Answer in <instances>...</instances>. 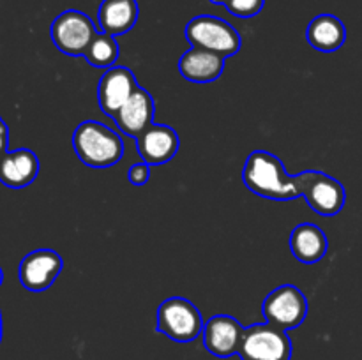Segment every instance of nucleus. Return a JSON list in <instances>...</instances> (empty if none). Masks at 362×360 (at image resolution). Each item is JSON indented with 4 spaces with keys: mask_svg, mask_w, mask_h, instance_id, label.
<instances>
[{
    "mask_svg": "<svg viewBox=\"0 0 362 360\" xmlns=\"http://www.w3.org/2000/svg\"><path fill=\"white\" fill-rule=\"evenodd\" d=\"M243 180L251 193L276 201H290L303 196L306 172L288 175L279 157L267 150H255L247 155Z\"/></svg>",
    "mask_w": 362,
    "mask_h": 360,
    "instance_id": "obj_1",
    "label": "nucleus"
},
{
    "mask_svg": "<svg viewBox=\"0 0 362 360\" xmlns=\"http://www.w3.org/2000/svg\"><path fill=\"white\" fill-rule=\"evenodd\" d=\"M78 159L88 168H112L122 159L124 143L119 134L98 120H85L73 134Z\"/></svg>",
    "mask_w": 362,
    "mask_h": 360,
    "instance_id": "obj_2",
    "label": "nucleus"
},
{
    "mask_svg": "<svg viewBox=\"0 0 362 360\" xmlns=\"http://www.w3.org/2000/svg\"><path fill=\"white\" fill-rule=\"evenodd\" d=\"M186 37L193 48L218 53L223 59L237 55L243 46L240 34L228 21L218 16H209V14L193 18L187 23Z\"/></svg>",
    "mask_w": 362,
    "mask_h": 360,
    "instance_id": "obj_3",
    "label": "nucleus"
},
{
    "mask_svg": "<svg viewBox=\"0 0 362 360\" xmlns=\"http://www.w3.org/2000/svg\"><path fill=\"white\" fill-rule=\"evenodd\" d=\"M204 318L193 302L182 296L166 299L158 309L156 328L175 342H191L204 332Z\"/></svg>",
    "mask_w": 362,
    "mask_h": 360,
    "instance_id": "obj_4",
    "label": "nucleus"
},
{
    "mask_svg": "<svg viewBox=\"0 0 362 360\" xmlns=\"http://www.w3.org/2000/svg\"><path fill=\"white\" fill-rule=\"evenodd\" d=\"M239 356L243 360H290L292 341L286 330L271 323H255L244 328Z\"/></svg>",
    "mask_w": 362,
    "mask_h": 360,
    "instance_id": "obj_5",
    "label": "nucleus"
},
{
    "mask_svg": "<svg viewBox=\"0 0 362 360\" xmlns=\"http://www.w3.org/2000/svg\"><path fill=\"white\" fill-rule=\"evenodd\" d=\"M49 34H52L53 44L64 55L81 56L85 55L98 30H95L94 21L87 14L76 9H69L64 11L53 20Z\"/></svg>",
    "mask_w": 362,
    "mask_h": 360,
    "instance_id": "obj_6",
    "label": "nucleus"
},
{
    "mask_svg": "<svg viewBox=\"0 0 362 360\" xmlns=\"http://www.w3.org/2000/svg\"><path fill=\"white\" fill-rule=\"evenodd\" d=\"M262 314L267 323L292 330L303 325L308 314V300L304 293L293 284H283L272 289L262 304Z\"/></svg>",
    "mask_w": 362,
    "mask_h": 360,
    "instance_id": "obj_7",
    "label": "nucleus"
},
{
    "mask_svg": "<svg viewBox=\"0 0 362 360\" xmlns=\"http://www.w3.org/2000/svg\"><path fill=\"white\" fill-rule=\"evenodd\" d=\"M303 198L310 208L317 214L336 215L345 207V187L334 176L322 172H306V182H304Z\"/></svg>",
    "mask_w": 362,
    "mask_h": 360,
    "instance_id": "obj_8",
    "label": "nucleus"
},
{
    "mask_svg": "<svg viewBox=\"0 0 362 360\" xmlns=\"http://www.w3.org/2000/svg\"><path fill=\"white\" fill-rule=\"evenodd\" d=\"M64 261L53 249H37L21 260L18 275L23 288L28 292H45L55 282L62 272Z\"/></svg>",
    "mask_w": 362,
    "mask_h": 360,
    "instance_id": "obj_9",
    "label": "nucleus"
},
{
    "mask_svg": "<svg viewBox=\"0 0 362 360\" xmlns=\"http://www.w3.org/2000/svg\"><path fill=\"white\" fill-rule=\"evenodd\" d=\"M243 335L244 327L228 314L212 316L211 320L205 321L204 332H202L205 349L218 359L239 355Z\"/></svg>",
    "mask_w": 362,
    "mask_h": 360,
    "instance_id": "obj_10",
    "label": "nucleus"
},
{
    "mask_svg": "<svg viewBox=\"0 0 362 360\" xmlns=\"http://www.w3.org/2000/svg\"><path fill=\"white\" fill-rule=\"evenodd\" d=\"M136 88V78L129 67L113 66L106 69L98 87V99L103 113L113 119Z\"/></svg>",
    "mask_w": 362,
    "mask_h": 360,
    "instance_id": "obj_11",
    "label": "nucleus"
},
{
    "mask_svg": "<svg viewBox=\"0 0 362 360\" xmlns=\"http://www.w3.org/2000/svg\"><path fill=\"white\" fill-rule=\"evenodd\" d=\"M136 148L141 161L148 166L163 164L172 161L179 152V134L170 126L152 124L136 138Z\"/></svg>",
    "mask_w": 362,
    "mask_h": 360,
    "instance_id": "obj_12",
    "label": "nucleus"
},
{
    "mask_svg": "<svg viewBox=\"0 0 362 360\" xmlns=\"http://www.w3.org/2000/svg\"><path fill=\"white\" fill-rule=\"evenodd\" d=\"M154 112L156 102L152 95L138 85L136 90L127 99L126 104L117 112L113 120L122 133L131 138H138L154 124Z\"/></svg>",
    "mask_w": 362,
    "mask_h": 360,
    "instance_id": "obj_13",
    "label": "nucleus"
},
{
    "mask_svg": "<svg viewBox=\"0 0 362 360\" xmlns=\"http://www.w3.org/2000/svg\"><path fill=\"white\" fill-rule=\"evenodd\" d=\"M37 173L39 159L28 148H18L0 157V182L11 189L30 186Z\"/></svg>",
    "mask_w": 362,
    "mask_h": 360,
    "instance_id": "obj_14",
    "label": "nucleus"
},
{
    "mask_svg": "<svg viewBox=\"0 0 362 360\" xmlns=\"http://www.w3.org/2000/svg\"><path fill=\"white\" fill-rule=\"evenodd\" d=\"M225 60L218 53L191 46L189 52L180 56L179 73L191 83H212L221 76Z\"/></svg>",
    "mask_w": 362,
    "mask_h": 360,
    "instance_id": "obj_15",
    "label": "nucleus"
},
{
    "mask_svg": "<svg viewBox=\"0 0 362 360\" xmlns=\"http://www.w3.org/2000/svg\"><path fill=\"white\" fill-rule=\"evenodd\" d=\"M290 251L300 263H317L327 253V236L317 224L303 222L290 233Z\"/></svg>",
    "mask_w": 362,
    "mask_h": 360,
    "instance_id": "obj_16",
    "label": "nucleus"
},
{
    "mask_svg": "<svg viewBox=\"0 0 362 360\" xmlns=\"http://www.w3.org/2000/svg\"><path fill=\"white\" fill-rule=\"evenodd\" d=\"M306 39L317 52L331 53L345 44L346 28L339 18L332 14H320L308 25Z\"/></svg>",
    "mask_w": 362,
    "mask_h": 360,
    "instance_id": "obj_17",
    "label": "nucleus"
},
{
    "mask_svg": "<svg viewBox=\"0 0 362 360\" xmlns=\"http://www.w3.org/2000/svg\"><path fill=\"white\" fill-rule=\"evenodd\" d=\"M138 2L136 0H103L99 7V25L105 34L122 35L136 25Z\"/></svg>",
    "mask_w": 362,
    "mask_h": 360,
    "instance_id": "obj_18",
    "label": "nucleus"
},
{
    "mask_svg": "<svg viewBox=\"0 0 362 360\" xmlns=\"http://www.w3.org/2000/svg\"><path fill=\"white\" fill-rule=\"evenodd\" d=\"M85 60L98 69H110L119 59V42L113 35L98 32L85 52Z\"/></svg>",
    "mask_w": 362,
    "mask_h": 360,
    "instance_id": "obj_19",
    "label": "nucleus"
},
{
    "mask_svg": "<svg viewBox=\"0 0 362 360\" xmlns=\"http://www.w3.org/2000/svg\"><path fill=\"white\" fill-rule=\"evenodd\" d=\"M265 0H228L226 9L239 18H253L264 9Z\"/></svg>",
    "mask_w": 362,
    "mask_h": 360,
    "instance_id": "obj_20",
    "label": "nucleus"
},
{
    "mask_svg": "<svg viewBox=\"0 0 362 360\" xmlns=\"http://www.w3.org/2000/svg\"><path fill=\"white\" fill-rule=\"evenodd\" d=\"M127 176H129V182L133 186H145L148 182V176H151V168H148L147 162H136L129 168Z\"/></svg>",
    "mask_w": 362,
    "mask_h": 360,
    "instance_id": "obj_21",
    "label": "nucleus"
},
{
    "mask_svg": "<svg viewBox=\"0 0 362 360\" xmlns=\"http://www.w3.org/2000/svg\"><path fill=\"white\" fill-rule=\"evenodd\" d=\"M7 145H9V129L6 124H0V157L7 154Z\"/></svg>",
    "mask_w": 362,
    "mask_h": 360,
    "instance_id": "obj_22",
    "label": "nucleus"
},
{
    "mask_svg": "<svg viewBox=\"0 0 362 360\" xmlns=\"http://www.w3.org/2000/svg\"><path fill=\"white\" fill-rule=\"evenodd\" d=\"M212 4H216V6H226L228 4V0H211Z\"/></svg>",
    "mask_w": 362,
    "mask_h": 360,
    "instance_id": "obj_23",
    "label": "nucleus"
},
{
    "mask_svg": "<svg viewBox=\"0 0 362 360\" xmlns=\"http://www.w3.org/2000/svg\"><path fill=\"white\" fill-rule=\"evenodd\" d=\"M0 341H2V314H0Z\"/></svg>",
    "mask_w": 362,
    "mask_h": 360,
    "instance_id": "obj_24",
    "label": "nucleus"
},
{
    "mask_svg": "<svg viewBox=\"0 0 362 360\" xmlns=\"http://www.w3.org/2000/svg\"><path fill=\"white\" fill-rule=\"evenodd\" d=\"M2 279H4V274H2V268H0V284H2Z\"/></svg>",
    "mask_w": 362,
    "mask_h": 360,
    "instance_id": "obj_25",
    "label": "nucleus"
},
{
    "mask_svg": "<svg viewBox=\"0 0 362 360\" xmlns=\"http://www.w3.org/2000/svg\"><path fill=\"white\" fill-rule=\"evenodd\" d=\"M0 124H2V119H0Z\"/></svg>",
    "mask_w": 362,
    "mask_h": 360,
    "instance_id": "obj_26",
    "label": "nucleus"
}]
</instances>
